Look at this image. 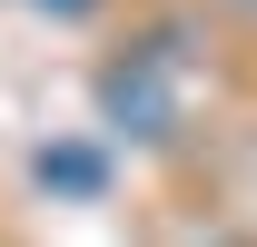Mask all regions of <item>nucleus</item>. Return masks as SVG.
<instances>
[{
	"instance_id": "1",
	"label": "nucleus",
	"mask_w": 257,
	"mask_h": 247,
	"mask_svg": "<svg viewBox=\"0 0 257 247\" xmlns=\"http://www.w3.org/2000/svg\"><path fill=\"white\" fill-rule=\"evenodd\" d=\"M109 119H119V129H168L159 69H119V79H109Z\"/></svg>"
},
{
	"instance_id": "2",
	"label": "nucleus",
	"mask_w": 257,
	"mask_h": 247,
	"mask_svg": "<svg viewBox=\"0 0 257 247\" xmlns=\"http://www.w3.org/2000/svg\"><path fill=\"white\" fill-rule=\"evenodd\" d=\"M40 178L69 188V198H89V188H99V149H50V158H40Z\"/></svg>"
},
{
	"instance_id": "3",
	"label": "nucleus",
	"mask_w": 257,
	"mask_h": 247,
	"mask_svg": "<svg viewBox=\"0 0 257 247\" xmlns=\"http://www.w3.org/2000/svg\"><path fill=\"white\" fill-rule=\"evenodd\" d=\"M40 10H60V20H79V10H89V0H40Z\"/></svg>"
}]
</instances>
